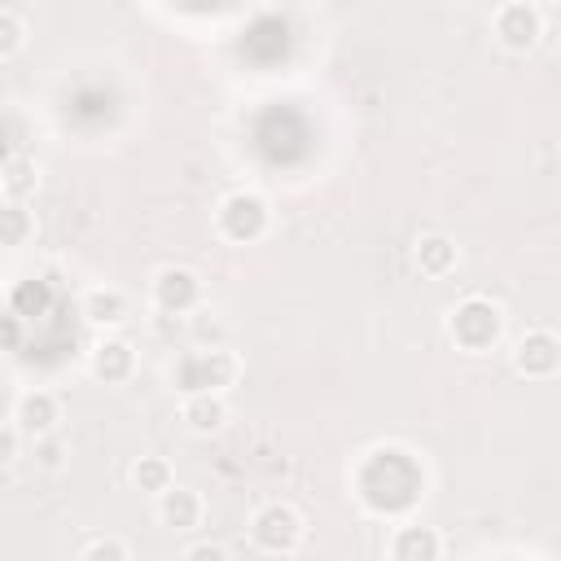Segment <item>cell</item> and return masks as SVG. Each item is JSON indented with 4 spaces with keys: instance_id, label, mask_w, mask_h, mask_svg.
<instances>
[{
    "instance_id": "cell-10",
    "label": "cell",
    "mask_w": 561,
    "mask_h": 561,
    "mask_svg": "<svg viewBox=\"0 0 561 561\" xmlns=\"http://www.w3.org/2000/svg\"><path fill=\"white\" fill-rule=\"evenodd\" d=\"M386 561H443V535L416 517H403L386 539Z\"/></svg>"
},
{
    "instance_id": "cell-13",
    "label": "cell",
    "mask_w": 561,
    "mask_h": 561,
    "mask_svg": "<svg viewBox=\"0 0 561 561\" xmlns=\"http://www.w3.org/2000/svg\"><path fill=\"white\" fill-rule=\"evenodd\" d=\"M79 311H83V320H88L92 329H118V324H127V316H131V298H127L123 289H114V285H92V289L79 298Z\"/></svg>"
},
{
    "instance_id": "cell-6",
    "label": "cell",
    "mask_w": 561,
    "mask_h": 561,
    "mask_svg": "<svg viewBox=\"0 0 561 561\" xmlns=\"http://www.w3.org/2000/svg\"><path fill=\"white\" fill-rule=\"evenodd\" d=\"M206 298V285L193 267L184 263H162L153 276H149V302L162 311V316H188L197 311Z\"/></svg>"
},
{
    "instance_id": "cell-18",
    "label": "cell",
    "mask_w": 561,
    "mask_h": 561,
    "mask_svg": "<svg viewBox=\"0 0 561 561\" xmlns=\"http://www.w3.org/2000/svg\"><path fill=\"white\" fill-rule=\"evenodd\" d=\"M0 237H4L9 250L26 245V241L35 237V215H31L22 202H4V210H0Z\"/></svg>"
},
{
    "instance_id": "cell-16",
    "label": "cell",
    "mask_w": 561,
    "mask_h": 561,
    "mask_svg": "<svg viewBox=\"0 0 561 561\" xmlns=\"http://www.w3.org/2000/svg\"><path fill=\"white\" fill-rule=\"evenodd\" d=\"M35 184H39L35 162L22 149L18 153H4V162H0V193H4V202H26L35 193Z\"/></svg>"
},
{
    "instance_id": "cell-15",
    "label": "cell",
    "mask_w": 561,
    "mask_h": 561,
    "mask_svg": "<svg viewBox=\"0 0 561 561\" xmlns=\"http://www.w3.org/2000/svg\"><path fill=\"white\" fill-rule=\"evenodd\" d=\"M232 408L224 394H193V399H180V421L188 434H219L228 425Z\"/></svg>"
},
{
    "instance_id": "cell-22",
    "label": "cell",
    "mask_w": 561,
    "mask_h": 561,
    "mask_svg": "<svg viewBox=\"0 0 561 561\" xmlns=\"http://www.w3.org/2000/svg\"><path fill=\"white\" fill-rule=\"evenodd\" d=\"M180 561H232V552L224 543H215V539H197V543H188L180 552Z\"/></svg>"
},
{
    "instance_id": "cell-8",
    "label": "cell",
    "mask_w": 561,
    "mask_h": 561,
    "mask_svg": "<svg viewBox=\"0 0 561 561\" xmlns=\"http://www.w3.org/2000/svg\"><path fill=\"white\" fill-rule=\"evenodd\" d=\"M508 364L526 381H548L561 373V337L552 329H526L508 346Z\"/></svg>"
},
{
    "instance_id": "cell-20",
    "label": "cell",
    "mask_w": 561,
    "mask_h": 561,
    "mask_svg": "<svg viewBox=\"0 0 561 561\" xmlns=\"http://www.w3.org/2000/svg\"><path fill=\"white\" fill-rule=\"evenodd\" d=\"M79 561H131V548L118 535H101L79 552Z\"/></svg>"
},
{
    "instance_id": "cell-9",
    "label": "cell",
    "mask_w": 561,
    "mask_h": 561,
    "mask_svg": "<svg viewBox=\"0 0 561 561\" xmlns=\"http://www.w3.org/2000/svg\"><path fill=\"white\" fill-rule=\"evenodd\" d=\"M9 421L22 430V438H44V434H57V421H61V399L53 394V390H44V386H31V390H22L18 399H13V412H9Z\"/></svg>"
},
{
    "instance_id": "cell-23",
    "label": "cell",
    "mask_w": 561,
    "mask_h": 561,
    "mask_svg": "<svg viewBox=\"0 0 561 561\" xmlns=\"http://www.w3.org/2000/svg\"><path fill=\"white\" fill-rule=\"evenodd\" d=\"M18 438H22V430H18L13 421H4V430H0V460H4V465L18 460Z\"/></svg>"
},
{
    "instance_id": "cell-11",
    "label": "cell",
    "mask_w": 561,
    "mask_h": 561,
    "mask_svg": "<svg viewBox=\"0 0 561 561\" xmlns=\"http://www.w3.org/2000/svg\"><path fill=\"white\" fill-rule=\"evenodd\" d=\"M88 373L96 381H105V386L131 381V373H136V346L127 337H114V333L96 337V346L88 351Z\"/></svg>"
},
{
    "instance_id": "cell-21",
    "label": "cell",
    "mask_w": 561,
    "mask_h": 561,
    "mask_svg": "<svg viewBox=\"0 0 561 561\" xmlns=\"http://www.w3.org/2000/svg\"><path fill=\"white\" fill-rule=\"evenodd\" d=\"M31 456H35V465H39V469L57 473V469L66 465V443H61L57 434H44V438H35V443H31Z\"/></svg>"
},
{
    "instance_id": "cell-12",
    "label": "cell",
    "mask_w": 561,
    "mask_h": 561,
    "mask_svg": "<svg viewBox=\"0 0 561 561\" xmlns=\"http://www.w3.org/2000/svg\"><path fill=\"white\" fill-rule=\"evenodd\" d=\"M153 513H158V522H162L167 530H197L202 517H206V500H202V491L175 482V486H167V491L153 500Z\"/></svg>"
},
{
    "instance_id": "cell-14",
    "label": "cell",
    "mask_w": 561,
    "mask_h": 561,
    "mask_svg": "<svg viewBox=\"0 0 561 561\" xmlns=\"http://www.w3.org/2000/svg\"><path fill=\"white\" fill-rule=\"evenodd\" d=\"M412 263H416V272H421V276L443 280V276H451V272H456L460 250H456V241H451L447 232H425V237H416Z\"/></svg>"
},
{
    "instance_id": "cell-1",
    "label": "cell",
    "mask_w": 561,
    "mask_h": 561,
    "mask_svg": "<svg viewBox=\"0 0 561 561\" xmlns=\"http://www.w3.org/2000/svg\"><path fill=\"white\" fill-rule=\"evenodd\" d=\"M425 465L416 460V451L399 447V443H377L359 456L355 473H351V491L355 500L377 513V517H394L403 522L421 500H425Z\"/></svg>"
},
{
    "instance_id": "cell-17",
    "label": "cell",
    "mask_w": 561,
    "mask_h": 561,
    "mask_svg": "<svg viewBox=\"0 0 561 561\" xmlns=\"http://www.w3.org/2000/svg\"><path fill=\"white\" fill-rule=\"evenodd\" d=\"M131 486L136 491H149L153 500L167 491V486H175V469H171V460L167 456H140L136 465H131Z\"/></svg>"
},
{
    "instance_id": "cell-7",
    "label": "cell",
    "mask_w": 561,
    "mask_h": 561,
    "mask_svg": "<svg viewBox=\"0 0 561 561\" xmlns=\"http://www.w3.org/2000/svg\"><path fill=\"white\" fill-rule=\"evenodd\" d=\"M543 35V9L530 0H504L491 9V39L504 53H530Z\"/></svg>"
},
{
    "instance_id": "cell-19",
    "label": "cell",
    "mask_w": 561,
    "mask_h": 561,
    "mask_svg": "<svg viewBox=\"0 0 561 561\" xmlns=\"http://www.w3.org/2000/svg\"><path fill=\"white\" fill-rule=\"evenodd\" d=\"M22 44H26V18L4 4V9H0V57L22 53Z\"/></svg>"
},
{
    "instance_id": "cell-4",
    "label": "cell",
    "mask_w": 561,
    "mask_h": 561,
    "mask_svg": "<svg viewBox=\"0 0 561 561\" xmlns=\"http://www.w3.org/2000/svg\"><path fill=\"white\" fill-rule=\"evenodd\" d=\"M272 228V206L259 188H232L219 197L215 206V232L228 241V245H254L263 241Z\"/></svg>"
},
{
    "instance_id": "cell-5",
    "label": "cell",
    "mask_w": 561,
    "mask_h": 561,
    "mask_svg": "<svg viewBox=\"0 0 561 561\" xmlns=\"http://www.w3.org/2000/svg\"><path fill=\"white\" fill-rule=\"evenodd\" d=\"M307 535L302 513L289 500H267L250 513V543L267 557H289Z\"/></svg>"
},
{
    "instance_id": "cell-2",
    "label": "cell",
    "mask_w": 561,
    "mask_h": 561,
    "mask_svg": "<svg viewBox=\"0 0 561 561\" xmlns=\"http://www.w3.org/2000/svg\"><path fill=\"white\" fill-rule=\"evenodd\" d=\"M237 377H241V355L228 346H193L171 364V386L180 390V399L224 394L228 386H237Z\"/></svg>"
},
{
    "instance_id": "cell-3",
    "label": "cell",
    "mask_w": 561,
    "mask_h": 561,
    "mask_svg": "<svg viewBox=\"0 0 561 561\" xmlns=\"http://www.w3.org/2000/svg\"><path fill=\"white\" fill-rule=\"evenodd\" d=\"M443 329H447V337H451L456 351L486 355L504 337V307L495 298H486V294H469V298H460V302L447 307Z\"/></svg>"
}]
</instances>
